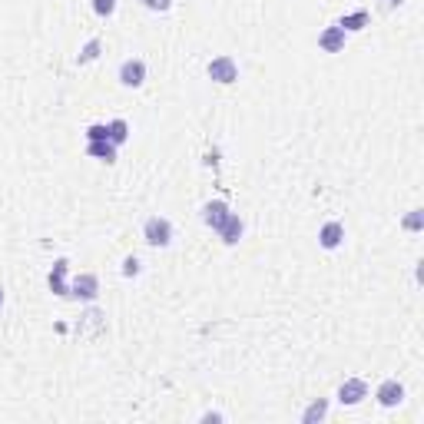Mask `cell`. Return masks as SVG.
<instances>
[{
    "mask_svg": "<svg viewBox=\"0 0 424 424\" xmlns=\"http://www.w3.org/2000/svg\"><path fill=\"white\" fill-rule=\"evenodd\" d=\"M143 239H146V246H152V249H166V246L173 242V222L163 216H150L146 226H143Z\"/></svg>",
    "mask_w": 424,
    "mask_h": 424,
    "instance_id": "cell-1",
    "label": "cell"
},
{
    "mask_svg": "<svg viewBox=\"0 0 424 424\" xmlns=\"http://www.w3.org/2000/svg\"><path fill=\"white\" fill-rule=\"evenodd\" d=\"M103 332H107V315H103L99 308H87V312L80 315V322H76V335L80 338H90V341H93V338H99Z\"/></svg>",
    "mask_w": 424,
    "mask_h": 424,
    "instance_id": "cell-2",
    "label": "cell"
},
{
    "mask_svg": "<svg viewBox=\"0 0 424 424\" xmlns=\"http://www.w3.org/2000/svg\"><path fill=\"white\" fill-rule=\"evenodd\" d=\"M209 80H216V83H236L239 80V66L232 56H216V60H209L206 66Z\"/></svg>",
    "mask_w": 424,
    "mask_h": 424,
    "instance_id": "cell-3",
    "label": "cell"
},
{
    "mask_svg": "<svg viewBox=\"0 0 424 424\" xmlns=\"http://www.w3.org/2000/svg\"><path fill=\"white\" fill-rule=\"evenodd\" d=\"M97 295H99V279H97L93 272H83L73 285H70V298H83V302H93Z\"/></svg>",
    "mask_w": 424,
    "mask_h": 424,
    "instance_id": "cell-4",
    "label": "cell"
},
{
    "mask_svg": "<svg viewBox=\"0 0 424 424\" xmlns=\"http://www.w3.org/2000/svg\"><path fill=\"white\" fill-rule=\"evenodd\" d=\"M120 83L123 87H130V90L143 87V83H146V63H143V60H123Z\"/></svg>",
    "mask_w": 424,
    "mask_h": 424,
    "instance_id": "cell-5",
    "label": "cell"
},
{
    "mask_svg": "<svg viewBox=\"0 0 424 424\" xmlns=\"http://www.w3.org/2000/svg\"><path fill=\"white\" fill-rule=\"evenodd\" d=\"M368 398V384L361 378H349L341 381V388H338V401L341 404H361Z\"/></svg>",
    "mask_w": 424,
    "mask_h": 424,
    "instance_id": "cell-6",
    "label": "cell"
},
{
    "mask_svg": "<svg viewBox=\"0 0 424 424\" xmlns=\"http://www.w3.org/2000/svg\"><path fill=\"white\" fill-rule=\"evenodd\" d=\"M66 272H70V262L66 259H56L54 269H50V292L60 295V298H70V285H66Z\"/></svg>",
    "mask_w": 424,
    "mask_h": 424,
    "instance_id": "cell-7",
    "label": "cell"
},
{
    "mask_svg": "<svg viewBox=\"0 0 424 424\" xmlns=\"http://www.w3.org/2000/svg\"><path fill=\"white\" fill-rule=\"evenodd\" d=\"M404 401V384L401 381H381L378 388V404L381 408H398Z\"/></svg>",
    "mask_w": 424,
    "mask_h": 424,
    "instance_id": "cell-8",
    "label": "cell"
},
{
    "mask_svg": "<svg viewBox=\"0 0 424 424\" xmlns=\"http://www.w3.org/2000/svg\"><path fill=\"white\" fill-rule=\"evenodd\" d=\"M226 219H229V206L222 202V199H216V202H206V206H202V222H206L209 229H216V232H219Z\"/></svg>",
    "mask_w": 424,
    "mask_h": 424,
    "instance_id": "cell-9",
    "label": "cell"
},
{
    "mask_svg": "<svg viewBox=\"0 0 424 424\" xmlns=\"http://www.w3.org/2000/svg\"><path fill=\"white\" fill-rule=\"evenodd\" d=\"M318 47H322L325 54H338V50L345 47V30H341L338 23H335V27H325L322 37H318Z\"/></svg>",
    "mask_w": 424,
    "mask_h": 424,
    "instance_id": "cell-10",
    "label": "cell"
},
{
    "mask_svg": "<svg viewBox=\"0 0 424 424\" xmlns=\"http://www.w3.org/2000/svg\"><path fill=\"white\" fill-rule=\"evenodd\" d=\"M345 239V226L341 222H325L322 232H318V242H322V249H338Z\"/></svg>",
    "mask_w": 424,
    "mask_h": 424,
    "instance_id": "cell-11",
    "label": "cell"
},
{
    "mask_svg": "<svg viewBox=\"0 0 424 424\" xmlns=\"http://www.w3.org/2000/svg\"><path fill=\"white\" fill-rule=\"evenodd\" d=\"M242 219L236 216V212H229V219L226 222H222V229H219V236H222V242H226V246H236V242L242 239Z\"/></svg>",
    "mask_w": 424,
    "mask_h": 424,
    "instance_id": "cell-12",
    "label": "cell"
},
{
    "mask_svg": "<svg viewBox=\"0 0 424 424\" xmlns=\"http://www.w3.org/2000/svg\"><path fill=\"white\" fill-rule=\"evenodd\" d=\"M87 156L99 159V163H116V146L109 140H99V143H87Z\"/></svg>",
    "mask_w": 424,
    "mask_h": 424,
    "instance_id": "cell-13",
    "label": "cell"
},
{
    "mask_svg": "<svg viewBox=\"0 0 424 424\" xmlns=\"http://www.w3.org/2000/svg\"><path fill=\"white\" fill-rule=\"evenodd\" d=\"M338 27L345 33H358L368 27V11H355V13H345L341 20H338Z\"/></svg>",
    "mask_w": 424,
    "mask_h": 424,
    "instance_id": "cell-14",
    "label": "cell"
},
{
    "mask_svg": "<svg viewBox=\"0 0 424 424\" xmlns=\"http://www.w3.org/2000/svg\"><path fill=\"white\" fill-rule=\"evenodd\" d=\"M325 414H328V401H325V398H315V401H312L308 408H305L302 424H315V421H322Z\"/></svg>",
    "mask_w": 424,
    "mask_h": 424,
    "instance_id": "cell-15",
    "label": "cell"
},
{
    "mask_svg": "<svg viewBox=\"0 0 424 424\" xmlns=\"http://www.w3.org/2000/svg\"><path fill=\"white\" fill-rule=\"evenodd\" d=\"M107 130H109V143H113V146H123V143L130 140V126H126V120L107 123Z\"/></svg>",
    "mask_w": 424,
    "mask_h": 424,
    "instance_id": "cell-16",
    "label": "cell"
},
{
    "mask_svg": "<svg viewBox=\"0 0 424 424\" xmlns=\"http://www.w3.org/2000/svg\"><path fill=\"white\" fill-rule=\"evenodd\" d=\"M99 50H103V44L93 37V40H87V47L80 50V56H76V60H80V63H93V60L99 56Z\"/></svg>",
    "mask_w": 424,
    "mask_h": 424,
    "instance_id": "cell-17",
    "label": "cell"
},
{
    "mask_svg": "<svg viewBox=\"0 0 424 424\" xmlns=\"http://www.w3.org/2000/svg\"><path fill=\"white\" fill-rule=\"evenodd\" d=\"M404 229L421 232V229H424V212H421V209H411V216H404Z\"/></svg>",
    "mask_w": 424,
    "mask_h": 424,
    "instance_id": "cell-18",
    "label": "cell"
},
{
    "mask_svg": "<svg viewBox=\"0 0 424 424\" xmlns=\"http://www.w3.org/2000/svg\"><path fill=\"white\" fill-rule=\"evenodd\" d=\"M99 140H109V130L103 126V123H93L87 130V143H99Z\"/></svg>",
    "mask_w": 424,
    "mask_h": 424,
    "instance_id": "cell-19",
    "label": "cell"
},
{
    "mask_svg": "<svg viewBox=\"0 0 424 424\" xmlns=\"http://www.w3.org/2000/svg\"><path fill=\"white\" fill-rule=\"evenodd\" d=\"M93 11H97L99 17H109V13L116 11V0H93Z\"/></svg>",
    "mask_w": 424,
    "mask_h": 424,
    "instance_id": "cell-20",
    "label": "cell"
},
{
    "mask_svg": "<svg viewBox=\"0 0 424 424\" xmlns=\"http://www.w3.org/2000/svg\"><path fill=\"white\" fill-rule=\"evenodd\" d=\"M140 259H136V255H130V259L123 262V275H126V279H133V275H140Z\"/></svg>",
    "mask_w": 424,
    "mask_h": 424,
    "instance_id": "cell-21",
    "label": "cell"
},
{
    "mask_svg": "<svg viewBox=\"0 0 424 424\" xmlns=\"http://www.w3.org/2000/svg\"><path fill=\"white\" fill-rule=\"evenodd\" d=\"M143 7H150V11H159L166 13L169 7H173V0H143Z\"/></svg>",
    "mask_w": 424,
    "mask_h": 424,
    "instance_id": "cell-22",
    "label": "cell"
},
{
    "mask_svg": "<svg viewBox=\"0 0 424 424\" xmlns=\"http://www.w3.org/2000/svg\"><path fill=\"white\" fill-rule=\"evenodd\" d=\"M202 421H222V414H219V411H206V414H202Z\"/></svg>",
    "mask_w": 424,
    "mask_h": 424,
    "instance_id": "cell-23",
    "label": "cell"
},
{
    "mask_svg": "<svg viewBox=\"0 0 424 424\" xmlns=\"http://www.w3.org/2000/svg\"><path fill=\"white\" fill-rule=\"evenodd\" d=\"M0 305H4V289H0Z\"/></svg>",
    "mask_w": 424,
    "mask_h": 424,
    "instance_id": "cell-24",
    "label": "cell"
}]
</instances>
